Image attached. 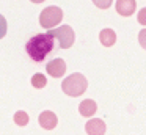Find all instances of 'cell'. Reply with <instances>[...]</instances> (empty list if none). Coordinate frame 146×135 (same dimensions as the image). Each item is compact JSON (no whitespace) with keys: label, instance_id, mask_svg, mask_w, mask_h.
Returning <instances> with one entry per match:
<instances>
[{"label":"cell","instance_id":"1","mask_svg":"<svg viewBox=\"0 0 146 135\" xmlns=\"http://www.w3.org/2000/svg\"><path fill=\"white\" fill-rule=\"evenodd\" d=\"M54 39L55 38L50 33H39L29 39V43L25 44V50L33 61H42L54 49Z\"/></svg>","mask_w":146,"mask_h":135},{"label":"cell","instance_id":"2","mask_svg":"<svg viewBox=\"0 0 146 135\" xmlns=\"http://www.w3.org/2000/svg\"><path fill=\"white\" fill-rule=\"evenodd\" d=\"M86 86H88V80L85 78L83 74H71L69 77H66L61 83V90L63 93H66L68 96H82L83 93L86 91Z\"/></svg>","mask_w":146,"mask_h":135},{"label":"cell","instance_id":"3","mask_svg":"<svg viewBox=\"0 0 146 135\" xmlns=\"http://www.w3.org/2000/svg\"><path fill=\"white\" fill-rule=\"evenodd\" d=\"M63 19V9L58 6H47L39 14V24L42 28H54Z\"/></svg>","mask_w":146,"mask_h":135},{"label":"cell","instance_id":"4","mask_svg":"<svg viewBox=\"0 0 146 135\" xmlns=\"http://www.w3.org/2000/svg\"><path fill=\"white\" fill-rule=\"evenodd\" d=\"M49 33L58 41L61 49H69L74 44V39H76V35H74V30L69 27V25H63V27H57L49 30Z\"/></svg>","mask_w":146,"mask_h":135},{"label":"cell","instance_id":"5","mask_svg":"<svg viewBox=\"0 0 146 135\" xmlns=\"http://www.w3.org/2000/svg\"><path fill=\"white\" fill-rule=\"evenodd\" d=\"M46 69H47V72L52 75V77L60 78V77H63V74L66 72V63H64L61 58H55V60H52V61L47 63Z\"/></svg>","mask_w":146,"mask_h":135},{"label":"cell","instance_id":"6","mask_svg":"<svg viewBox=\"0 0 146 135\" xmlns=\"http://www.w3.org/2000/svg\"><path fill=\"white\" fill-rule=\"evenodd\" d=\"M57 124H58V118L54 112H50V110H46V112H42L41 115H39V126H41L42 129H46V130L55 129Z\"/></svg>","mask_w":146,"mask_h":135},{"label":"cell","instance_id":"7","mask_svg":"<svg viewBox=\"0 0 146 135\" xmlns=\"http://www.w3.org/2000/svg\"><path fill=\"white\" fill-rule=\"evenodd\" d=\"M105 122L99 118H93L85 124V130L88 135H104L105 134Z\"/></svg>","mask_w":146,"mask_h":135},{"label":"cell","instance_id":"8","mask_svg":"<svg viewBox=\"0 0 146 135\" xmlns=\"http://www.w3.org/2000/svg\"><path fill=\"white\" fill-rule=\"evenodd\" d=\"M135 8H137V2L135 0H116V11L118 14L124 16H132L135 13Z\"/></svg>","mask_w":146,"mask_h":135},{"label":"cell","instance_id":"9","mask_svg":"<svg viewBox=\"0 0 146 135\" xmlns=\"http://www.w3.org/2000/svg\"><path fill=\"white\" fill-rule=\"evenodd\" d=\"M96 110H98V105H96V102L91 100V99L82 100L80 105H79V113L82 116H85V118H91V116L96 113Z\"/></svg>","mask_w":146,"mask_h":135},{"label":"cell","instance_id":"10","mask_svg":"<svg viewBox=\"0 0 146 135\" xmlns=\"http://www.w3.org/2000/svg\"><path fill=\"white\" fill-rule=\"evenodd\" d=\"M99 39H101L102 46L111 47L115 43H116V33H115L111 28H104V30L99 33Z\"/></svg>","mask_w":146,"mask_h":135},{"label":"cell","instance_id":"11","mask_svg":"<svg viewBox=\"0 0 146 135\" xmlns=\"http://www.w3.org/2000/svg\"><path fill=\"white\" fill-rule=\"evenodd\" d=\"M14 122L17 126H27L29 124V115L25 112H22V110H19V112L14 113Z\"/></svg>","mask_w":146,"mask_h":135},{"label":"cell","instance_id":"12","mask_svg":"<svg viewBox=\"0 0 146 135\" xmlns=\"http://www.w3.org/2000/svg\"><path fill=\"white\" fill-rule=\"evenodd\" d=\"M32 85H33L35 88H44L46 85H47V80H46L44 75L38 72V74H35V75L32 77Z\"/></svg>","mask_w":146,"mask_h":135},{"label":"cell","instance_id":"13","mask_svg":"<svg viewBox=\"0 0 146 135\" xmlns=\"http://www.w3.org/2000/svg\"><path fill=\"white\" fill-rule=\"evenodd\" d=\"M93 3L101 9H107V8H110V5L113 3V0H93Z\"/></svg>","mask_w":146,"mask_h":135},{"label":"cell","instance_id":"14","mask_svg":"<svg viewBox=\"0 0 146 135\" xmlns=\"http://www.w3.org/2000/svg\"><path fill=\"white\" fill-rule=\"evenodd\" d=\"M138 43L143 49H146V28H143L141 31L138 33Z\"/></svg>","mask_w":146,"mask_h":135},{"label":"cell","instance_id":"15","mask_svg":"<svg viewBox=\"0 0 146 135\" xmlns=\"http://www.w3.org/2000/svg\"><path fill=\"white\" fill-rule=\"evenodd\" d=\"M137 19H138V24L146 25V8L140 9V11H138V16H137Z\"/></svg>","mask_w":146,"mask_h":135},{"label":"cell","instance_id":"16","mask_svg":"<svg viewBox=\"0 0 146 135\" xmlns=\"http://www.w3.org/2000/svg\"><path fill=\"white\" fill-rule=\"evenodd\" d=\"M30 2H33V3H42L44 0H30Z\"/></svg>","mask_w":146,"mask_h":135}]
</instances>
